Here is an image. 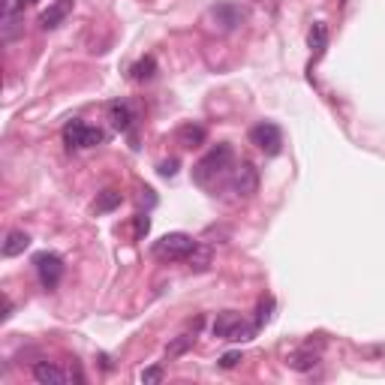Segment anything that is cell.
<instances>
[{"label":"cell","instance_id":"6da1fadb","mask_svg":"<svg viewBox=\"0 0 385 385\" xmlns=\"http://www.w3.org/2000/svg\"><path fill=\"white\" fill-rule=\"evenodd\" d=\"M232 169H235L232 145H217V148H211L205 157L192 166V181H196L199 187H211V184H217L223 175H229Z\"/></svg>","mask_w":385,"mask_h":385},{"label":"cell","instance_id":"7a4b0ae2","mask_svg":"<svg viewBox=\"0 0 385 385\" xmlns=\"http://www.w3.org/2000/svg\"><path fill=\"white\" fill-rule=\"evenodd\" d=\"M256 331H259V325L247 322L244 316L232 313V310H226V313H220L214 319V337L229 341V343H247V341H253V337H256Z\"/></svg>","mask_w":385,"mask_h":385},{"label":"cell","instance_id":"3957f363","mask_svg":"<svg viewBox=\"0 0 385 385\" xmlns=\"http://www.w3.org/2000/svg\"><path fill=\"white\" fill-rule=\"evenodd\" d=\"M196 244L199 241H192L187 232H169L151 247V253L163 262H181V259H190V253L196 250Z\"/></svg>","mask_w":385,"mask_h":385},{"label":"cell","instance_id":"277c9868","mask_svg":"<svg viewBox=\"0 0 385 385\" xmlns=\"http://www.w3.org/2000/svg\"><path fill=\"white\" fill-rule=\"evenodd\" d=\"M63 142H67V148L72 151H85V148H97V145L106 142V133L97 130V126H90L85 121H69L63 126Z\"/></svg>","mask_w":385,"mask_h":385},{"label":"cell","instance_id":"5b68a950","mask_svg":"<svg viewBox=\"0 0 385 385\" xmlns=\"http://www.w3.org/2000/svg\"><path fill=\"white\" fill-rule=\"evenodd\" d=\"M33 271H36V277H40L42 289H54L63 277V259L51 250H42L33 256Z\"/></svg>","mask_w":385,"mask_h":385},{"label":"cell","instance_id":"8992f818","mask_svg":"<svg viewBox=\"0 0 385 385\" xmlns=\"http://www.w3.org/2000/svg\"><path fill=\"white\" fill-rule=\"evenodd\" d=\"M250 145H256L262 154H268V157H277V154L283 151V133L277 124L271 121H262L256 124L250 130Z\"/></svg>","mask_w":385,"mask_h":385},{"label":"cell","instance_id":"52a82bcc","mask_svg":"<svg viewBox=\"0 0 385 385\" xmlns=\"http://www.w3.org/2000/svg\"><path fill=\"white\" fill-rule=\"evenodd\" d=\"M241 9H238L235 3H217V6H211L208 9V15H205V22H211V27H217L220 33H229V31H235L238 24H241Z\"/></svg>","mask_w":385,"mask_h":385},{"label":"cell","instance_id":"ba28073f","mask_svg":"<svg viewBox=\"0 0 385 385\" xmlns=\"http://www.w3.org/2000/svg\"><path fill=\"white\" fill-rule=\"evenodd\" d=\"M256 187H259V175H256L253 163H241V166H235L232 190L238 192V196H253Z\"/></svg>","mask_w":385,"mask_h":385},{"label":"cell","instance_id":"9c48e42d","mask_svg":"<svg viewBox=\"0 0 385 385\" xmlns=\"http://www.w3.org/2000/svg\"><path fill=\"white\" fill-rule=\"evenodd\" d=\"M33 379L40 385H67L72 379V373H67L63 368H58V364H51V361H36L33 364Z\"/></svg>","mask_w":385,"mask_h":385},{"label":"cell","instance_id":"30bf717a","mask_svg":"<svg viewBox=\"0 0 385 385\" xmlns=\"http://www.w3.org/2000/svg\"><path fill=\"white\" fill-rule=\"evenodd\" d=\"M69 13H72V0H54V3L40 15V27L42 31H54V27H60L67 22Z\"/></svg>","mask_w":385,"mask_h":385},{"label":"cell","instance_id":"8fae6325","mask_svg":"<svg viewBox=\"0 0 385 385\" xmlns=\"http://www.w3.org/2000/svg\"><path fill=\"white\" fill-rule=\"evenodd\" d=\"M108 121H112L115 130H130L136 121L130 103H126V99H112V103H108Z\"/></svg>","mask_w":385,"mask_h":385},{"label":"cell","instance_id":"7c38bea8","mask_svg":"<svg viewBox=\"0 0 385 385\" xmlns=\"http://www.w3.org/2000/svg\"><path fill=\"white\" fill-rule=\"evenodd\" d=\"M208 139V133H205V126L202 124H184L178 130V145L181 148H199V145H205Z\"/></svg>","mask_w":385,"mask_h":385},{"label":"cell","instance_id":"4fadbf2b","mask_svg":"<svg viewBox=\"0 0 385 385\" xmlns=\"http://www.w3.org/2000/svg\"><path fill=\"white\" fill-rule=\"evenodd\" d=\"M27 247H31V235H27L24 229H13V232L6 235V241H3V256H6V259H13V256H22Z\"/></svg>","mask_w":385,"mask_h":385},{"label":"cell","instance_id":"5bb4252c","mask_svg":"<svg viewBox=\"0 0 385 385\" xmlns=\"http://www.w3.org/2000/svg\"><path fill=\"white\" fill-rule=\"evenodd\" d=\"M307 45L313 54H322L328 49V24L325 22H313V27H310V33H307Z\"/></svg>","mask_w":385,"mask_h":385},{"label":"cell","instance_id":"9a60e30c","mask_svg":"<svg viewBox=\"0 0 385 385\" xmlns=\"http://www.w3.org/2000/svg\"><path fill=\"white\" fill-rule=\"evenodd\" d=\"M24 33V24L18 22V15H0V36H3V42H13L18 36Z\"/></svg>","mask_w":385,"mask_h":385},{"label":"cell","instance_id":"2e32d148","mask_svg":"<svg viewBox=\"0 0 385 385\" xmlns=\"http://www.w3.org/2000/svg\"><path fill=\"white\" fill-rule=\"evenodd\" d=\"M154 72H157V60L151 58H142L139 63H133V69H130V76L136 79V81H148V79H154Z\"/></svg>","mask_w":385,"mask_h":385},{"label":"cell","instance_id":"e0dca14e","mask_svg":"<svg viewBox=\"0 0 385 385\" xmlns=\"http://www.w3.org/2000/svg\"><path fill=\"white\" fill-rule=\"evenodd\" d=\"M192 343H196V337H192V334H181V337H175V341H172V343L166 346V359H178V355H184Z\"/></svg>","mask_w":385,"mask_h":385},{"label":"cell","instance_id":"ac0fdd59","mask_svg":"<svg viewBox=\"0 0 385 385\" xmlns=\"http://www.w3.org/2000/svg\"><path fill=\"white\" fill-rule=\"evenodd\" d=\"M117 205H121V192H115V190H106L103 196L97 199L94 211H97V214H106V211H115Z\"/></svg>","mask_w":385,"mask_h":385},{"label":"cell","instance_id":"d6986e66","mask_svg":"<svg viewBox=\"0 0 385 385\" xmlns=\"http://www.w3.org/2000/svg\"><path fill=\"white\" fill-rule=\"evenodd\" d=\"M286 364L292 370H310L316 364V355H310V352H292L289 359H286Z\"/></svg>","mask_w":385,"mask_h":385},{"label":"cell","instance_id":"ffe728a7","mask_svg":"<svg viewBox=\"0 0 385 385\" xmlns=\"http://www.w3.org/2000/svg\"><path fill=\"white\" fill-rule=\"evenodd\" d=\"M208 259H211V253L205 250V247H202V244H196V250H192L190 253V268H196V271H205L208 268Z\"/></svg>","mask_w":385,"mask_h":385},{"label":"cell","instance_id":"44dd1931","mask_svg":"<svg viewBox=\"0 0 385 385\" xmlns=\"http://www.w3.org/2000/svg\"><path fill=\"white\" fill-rule=\"evenodd\" d=\"M271 310H274V298H262L259 301V316H256V325H268L271 322Z\"/></svg>","mask_w":385,"mask_h":385},{"label":"cell","instance_id":"7402d4cb","mask_svg":"<svg viewBox=\"0 0 385 385\" xmlns=\"http://www.w3.org/2000/svg\"><path fill=\"white\" fill-rule=\"evenodd\" d=\"M163 377H166V373H163V368L160 364H154V368H148V370H142V382L145 385H157V382H163Z\"/></svg>","mask_w":385,"mask_h":385},{"label":"cell","instance_id":"603a6c76","mask_svg":"<svg viewBox=\"0 0 385 385\" xmlns=\"http://www.w3.org/2000/svg\"><path fill=\"white\" fill-rule=\"evenodd\" d=\"M148 232H151V217L148 214H139V217H136V241L148 238Z\"/></svg>","mask_w":385,"mask_h":385},{"label":"cell","instance_id":"cb8c5ba5","mask_svg":"<svg viewBox=\"0 0 385 385\" xmlns=\"http://www.w3.org/2000/svg\"><path fill=\"white\" fill-rule=\"evenodd\" d=\"M31 3H36V0H3V13L6 15H18L24 6H31Z\"/></svg>","mask_w":385,"mask_h":385},{"label":"cell","instance_id":"d4e9b609","mask_svg":"<svg viewBox=\"0 0 385 385\" xmlns=\"http://www.w3.org/2000/svg\"><path fill=\"white\" fill-rule=\"evenodd\" d=\"M238 361H241V352H226V355H220V368H226V370H232Z\"/></svg>","mask_w":385,"mask_h":385},{"label":"cell","instance_id":"484cf974","mask_svg":"<svg viewBox=\"0 0 385 385\" xmlns=\"http://www.w3.org/2000/svg\"><path fill=\"white\" fill-rule=\"evenodd\" d=\"M178 172V160H169V163H160V175L163 178H172Z\"/></svg>","mask_w":385,"mask_h":385}]
</instances>
